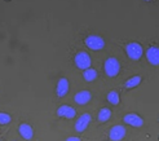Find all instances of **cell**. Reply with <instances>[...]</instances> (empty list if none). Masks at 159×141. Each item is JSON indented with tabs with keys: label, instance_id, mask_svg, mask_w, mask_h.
I'll list each match as a JSON object with an SVG mask.
<instances>
[{
	"label": "cell",
	"instance_id": "5b68a950",
	"mask_svg": "<svg viewBox=\"0 0 159 141\" xmlns=\"http://www.w3.org/2000/svg\"><path fill=\"white\" fill-rule=\"evenodd\" d=\"M91 119H92V116H91V114H88V113L79 116L78 121L75 122V130H76V132H79V134L84 132V131L87 130V127L89 126Z\"/></svg>",
	"mask_w": 159,
	"mask_h": 141
},
{
	"label": "cell",
	"instance_id": "9c48e42d",
	"mask_svg": "<svg viewBox=\"0 0 159 141\" xmlns=\"http://www.w3.org/2000/svg\"><path fill=\"white\" fill-rule=\"evenodd\" d=\"M69 88H70L69 80L66 78H61V79H58L57 87H56V93H57L58 97H65L69 93Z\"/></svg>",
	"mask_w": 159,
	"mask_h": 141
},
{
	"label": "cell",
	"instance_id": "30bf717a",
	"mask_svg": "<svg viewBox=\"0 0 159 141\" xmlns=\"http://www.w3.org/2000/svg\"><path fill=\"white\" fill-rule=\"evenodd\" d=\"M146 58L149 61V64H152L154 66H157L159 64V49L158 47H150L146 51Z\"/></svg>",
	"mask_w": 159,
	"mask_h": 141
},
{
	"label": "cell",
	"instance_id": "6da1fadb",
	"mask_svg": "<svg viewBox=\"0 0 159 141\" xmlns=\"http://www.w3.org/2000/svg\"><path fill=\"white\" fill-rule=\"evenodd\" d=\"M104 69H105V73L107 76L114 78L119 74V71H120V62H119L118 58H115V57H109L105 61Z\"/></svg>",
	"mask_w": 159,
	"mask_h": 141
},
{
	"label": "cell",
	"instance_id": "4fadbf2b",
	"mask_svg": "<svg viewBox=\"0 0 159 141\" xmlns=\"http://www.w3.org/2000/svg\"><path fill=\"white\" fill-rule=\"evenodd\" d=\"M110 118H111V110H110V109H107V107L100 109L98 115H97V119H98L100 123H105V122H107Z\"/></svg>",
	"mask_w": 159,
	"mask_h": 141
},
{
	"label": "cell",
	"instance_id": "52a82bcc",
	"mask_svg": "<svg viewBox=\"0 0 159 141\" xmlns=\"http://www.w3.org/2000/svg\"><path fill=\"white\" fill-rule=\"evenodd\" d=\"M57 115L60 118H66V119H73L74 116L76 115V111L73 106L69 105H62L57 109Z\"/></svg>",
	"mask_w": 159,
	"mask_h": 141
},
{
	"label": "cell",
	"instance_id": "277c9868",
	"mask_svg": "<svg viewBox=\"0 0 159 141\" xmlns=\"http://www.w3.org/2000/svg\"><path fill=\"white\" fill-rule=\"evenodd\" d=\"M85 45L92 51H100L105 47V40L98 35H89L85 38L84 40Z\"/></svg>",
	"mask_w": 159,
	"mask_h": 141
},
{
	"label": "cell",
	"instance_id": "7a4b0ae2",
	"mask_svg": "<svg viewBox=\"0 0 159 141\" xmlns=\"http://www.w3.org/2000/svg\"><path fill=\"white\" fill-rule=\"evenodd\" d=\"M125 52H127V56H128L131 60H133V61L140 60L142 57V54H144V49H142L141 44H139V43H129V44H127Z\"/></svg>",
	"mask_w": 159,
	"mask_h": 141
},
{
	"label": "cell",
	"instance_id": "2e32d148",
	"mask_svg": "<svg viewBox=\"0 0 159 141\" xmlns=\"http://www.w3.org/2000/svg\"><path fill=\"white\" fill-rule=\"evenodd\" d=\"M107 101L111 105H118L119 104V93L116 91H111L107 93Z\"/></svg>",
	"mask_w": 159,
	"mask_h": 141
},
{
	"label": "cell",
	"instance_id": "e0dca14e",
	"mask_svg": "<svg viewBox=\"0 0 159 141\" xmlns=\"http://www.w3.org/2000/svg\"><path fill=\"white\" fill-rule=\"evenodd\" d=\"M12 116L7 113H0V124H8L11 123Z\"/></svg>",
	"mask_w": 159,
	"mask_h": 141
},
{
	"label": "cell",
	"instance_id": "d6986e66",
	"mask_svg": "<svg viewBox=\"0 0 159 141\" xmlns=\"http://www.w3.org/2000/svg\"><path fill=\"white\" fill-rule=\"evenodd\" d=\"M145 2H152V0H145Z\"/></svg>",
	"mask_w": 159,
	"mask_h": 141
},
{
	"label": "cell",
	"instance_id": "9a60e30c",
	"mask_svg": "<svg viewBox=\"0 0 159 141\" xmlns=\"http://www.w3.org/2000/svg\"><path fill=\"white\" fill-rule=\"evenodd\" d=\"M141 80H142V78H141L140 75H134V76L129 78V79L125 82V88L132 89V88H134V87H137V85H140Z\"/></svg>",
	"mask_w": 159,
	"mask_h": 141
},
{
	"label": "cell",
	"instance_id": "8fae6325",
	"mask_svg": "<svg viewBox=\"0 0 159 141\" xmlns=\"http://www.w3.org/2000/svg\"><path fill=\"white\" fill-rule=\"evenodd\" d=\"M91 98H92V93L89 91H80L75 95L74 101L78 105H87L91 101Z\"/></svg>",
	"mask_w": 159,
	"mask_h": 141
},
{
	"label": "cell",
	"instance_id": "ba28073f",
	"mask_svg": "<svg viewBox=\"0 0 159 141\" xmlns=\"http://www.w3.org/2000/svg\"><path fill=\"white\" fill-rule=\"evenodd\" d=\"M123 121H124V123L129 124V126H132V127H142L144 126V119H142L141 116H139L137 114H134V113L127 114Z\"/></svg>",
	"mask_w": 159,
	"mask_h": 141
},
{
	"label": "cell",
	"instance_id": "7c38bea8",
	"mask_svg": "<svg viewBox=\"0 0 159 141\" xmlns=\"http://www.w3.org/2000/svg\"><path fill=\"white\" fill-rule=\"evenodd\" d=\"M18 132H20V135L22 136V139H25V140H31V139L34 137V130H33V127H31L30 124H27V123L20 124Z\"/></svg>",
	"mask_w": 159,
	"mask_h": 141
},
{
	"label": "cell",
	"instance_id": "3957f363",
	"mask_svg": "<svg viewBox=\"0 0 159 141\" xmlns=\"http://www.w3.org/2000/svg\"><path fill=\"white\" fill-rule=\"evenodd\" d=\"M74 62H75V66L80 70H85L91 67V64H92V60L89 57L88 53L85 52H78L74 57Z\"/></svg>",
	"mask_w": 159,
	"mask_h": 141
},
{
	"label": "cell",
	"instance_id": "ac0fdd59",
	"mask_svg": "<svg viewBox=\"0 0 159 141\" xmlns=\"http://www.w3.org/2000/svg\"><path fill=\"white\" fill-rule=\"evenodd\" d=\"M66 141H82L79 137H69V139H66Z\"/></svg>",
	"mask_w": 159,
	"mask_h": 141
},
{
	"label": "cell",
	"instance_id": "8992f818",
	"mask_svg": "<svg viewBox=\"0 0 159 141\" xmlns=\"http://www.w3.org/2000/svg\"><path fill=\"white\" fill-rule=\"evenodd\" d=\"M125 134H127V131L124 126H114L109 131V137L111 141H120L124 139Z\"/></svg>",
	"mask_w": 159,
	"mask_h": 141
},
{
	"label": "cell",
	"instance_id": "5bb4252c",
	"mask_svg": "<svg viewBox=\"0 0 159 141\" xmlns=\"http://www.w3.org/2000/svg\"><path fill=\"white\" fill-rule=\"evenodd\" d=\"M83 78H84L87 82H93V80H96V78H97V70H94V69H92V67L85 69L84 71H83Z\"/></svg>",
	"mask_w": 159,
	"mask_h": 141
}]
</instances>
